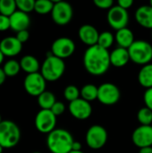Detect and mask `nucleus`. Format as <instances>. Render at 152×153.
<instances>
[{
	"label": "nucleus",
	"mask_w": 152,
	"mask_h": 153,
	"mask_svg": "<svg viewBox=\"0 0 152 153\" xmlns=\"http://www.w3.org/2000/svg\"><path fill=\"white\" fill-rule=\"evenodd\" d=\"M83 65L91 75H103L111 65L110 53L99 45L89 47L83 55Z\"/></svg>",
	"instance_id": "f257e3e1"
},
{
	"label": "nucleus",
	"mask_w": 152,
	"mask_h": 153,
	"mask_svg": "<svg viewBox=\"0 0 152 153\" xmlns=\"http://www.w3.org/2000/svg\"><path fill=\"white\" fill-rule=\"evenodd\" d=\"M73 135L65 129L58 128L47 134V145L52 153H69L73 144Z\"/></svg>",
	"instance_id": "f03ea898"
},
{
	"label": "nucleus",
	"mask_w": 152,
	"mask_h": 153,
	"mask_svg": "<svg viewBox=\"0 0 152 153\" xmlns=\"http://www.w3.org/2000/svg\"><path fill=\"white\" fill-rule=\"evenodd\" d=\"M65 71V64L63 59L58 58L50 51L40 67V74L47 82H56L59 80Z\"/></svg>",
	"instance_id": "7ed1b4c3"
},
{
	"label": "nucleus",
	"mask_w": 152,
	"mask_h": 153,
	"mask_svg": "<svg viewBox=\"0 0 152 153\" xmlns=\"http://www.w3.org/2000/svg\"><path fill=\"white\" fill-rule=\"evenodd\" d=\"M21 139L19 126L11 120H3L0 123V145L4 149L16 146Z\"/></svg>",
	"instance_id": "20e7f679"
},
{
	"label": "nucleus",
	"mask_w": 152,
	"mask_h": 153,
	"mask_svg": "<svg viewBox=\"0 0 152 153\" xmlns=\"http://www.w3.org/2000/svg\"><path fill=\"white\" fill-rule=\"evenodd\" d=\"M130 59L142 66L151 64L152 60V46L151 44L146 40L139 39L135 40L133 45L128 48Z\"/></svg>",
	"instance_id": "39448f33"
},
{
	"label": "nucleus",
	"mask_w": 152,
	"mask_h": 153,
	"mask_svg": "<svg viewBox=\"0 0 152 153\" xmlns=\"http://www.w3.org/2000/svg\"><path fill=\"white\" fill-rule=\"evenodd\" d=\"M108 138V134L107 130L99 125H94L88 129L85 140L90 149L99 150L105 146Z\"/></svg>",
	"instance_id": "423d86ee"
},
{
	"label": "nucleus",
	"mask_w": 152,
	"mask_h": 153,
	"mask_svg": "<svg viewBox=\"0 0 152 153\" xmlns=\"http://www.w3.org/2000/svg\"><path fill=\"white\" fill-rule=\"evenodd\" d=\"M51 16L54 22L57 25H66L73 19V7L69 3L65 1H56L51 12Z\"/></svg>",
	"instance_id": "0eeeda50"
},
{
	"label": "nucleus",
	"mask_w": 152,
	"mask_h": 153,
	"mask_svg": "<svg viewBox=\"0 0 152 153\" xmlns=\"http://www.w3.org/2000/svg\"><path fill=\"white\" fill-rule=\"evenodd\" d=\"M98 90V100L107 106L115 105L120 100L121 93L119 88L111 82H105L100 84Z\"/></svg>",
	"instance_id": "6e6552de"
},
{
	"label": "nucleus",
	"mask_w": 152,
	"mask_h": 153,
	"mask_svg": "<svg viewBox=\"0 0 152 153\" xmlns=\"http://www.w3.org/2000/svg\"><path fill=\"white\" fill-rule=\"evenodd\" d=\"M75 48V43L73 39L67 37H61L52 43L50 51L53 56L64 60L70 57L74 53Z\"/></svg>",
	"instance_id": "1a4fd4ad"
},
{
	"label": "nucleus",
	"mask_w": 152,
	"mask_h": 153,
	"mask_svg": "<svg viewBox=\"0 0 152 153\" xmlns=\"http://www.w3.org/2000/svg\"><path fill=\"white\" fill-rule=\"evenodd\" d=\"M56 117L51 110L40 109L35 117V126L42 134H50L56 129Z\"/></svg>",
	"instance_id": "9d476101"
},
{
	"label": "nucleus",
	"mask_w": 152,
	"mask_h": 153,
	"mask_svg": "<svg viewBox=\"0 0 152 153\" xmlns=\"http://www.w3.org/2000/svg\"><path fill=\"white\" fill-rule=\"evenodd\" d=\"M47 81L40 73L27 74L24 79L23 86L28 94L33 97H39L46 91Z\"/></svg>",
	"instance_id": "9b49d317"
},
{
	"label": "nucleus",
	"mask_w": 152,
	"mask_h": 153,
	"mask_svg": "<svg viewBox=\"0 0 152 153\" xmlns=\"http://www.w3.org/2000/svg\"><path fill=\"white\" fill-rule=\"evenodd\" d=\"M107 19L111 28L116 30H119L126 28L129 22V14L127 10L116 4L108 10Z\"/></svg>",
	"instance_id": "f8f14e48"
},
{
	"label": "nucleus",
	"mask_w": 152,
	"mask_h": 153,
	"mask_svg": "<svg viewBox=\"0 0 152 153\" xmlns=\"http://www.w3.org/2000/svg\"><path fill=\"white\" fill-rule=\"evenodd\" d=\"M133 144L142 149L152 147V126H140L133 133Z\"/></svg>",
	"instance_id": "ddd939ff"
},
{
	"label": "nucleus",
	"mask_w": 152,
	"mask_h": 153,
	"mask_svg": "<svg viewBox=\"0 0 152 153\" xmlns=\"http://www.w3.org/2000/svg\"><path fill=\"white\" fill-rule=\"evenodd\" d=\"M70 114L78 120L88 119L92 114V108L90 102L82 98L69 103Z\"/></svg>",
	"instance_id": "4468645a"
},
{
	"label": "nucleus",
	"mask_w": 152,
	"mask_h": 153,
	"mask_svg": "<svg viewBox=\"0 0 152 153\" xmlns=\"http://www.w3.org/2000/svg\"><path fill=\"white\" fill-rule=\"evenodd\" d=\"M78 36L83 44L88 47H92L98 44L99 33L94 26L90 24H84L80 27Z\"/></svg>",
	"instance_id": "2eb2a0df"
},
{
	"label": "nucleus",
	"mask_w": 152,
	"mask_h": 153,
	"mask_svg": "<svg viewBox=\"0 0 152 153\" xmlns=\"http://www.w3.org/2000/svg\"><path fill=\"white\" fill-rule=\"evenodd\" d=\"M22 48L21 43L16 37H6L0 41V50L6 56H14L20 54Z\"/></svg>",
	"instance_id": "dca6fc26"
},
{
	"label": "nucleus",
	"mask_w": 152,
	"mask_h": 153,
	"mask_svg": "<svg viewBox=\"0 0 152 153\" xmlns=\"http://www.w3.org/2000/svg\"><path fill=\"white\" fill-rule=\"evenodd\" d=\"M9 18L11 29L16 31V33L27 30L30 24V18L29 14L19 10H16Z\"/></svg>",
	"instance_id": "f3484780"
},
{
	"label": "nucleus",
	"mask_w": 152,
	"mask_h": 153,
	"mask_svg": "<svg viewBox=\"0 0 152 153\" xmlns=\"http://www.w3.org/2000/svg\"><path fill=\"white\" fill-rule=\"evenodd\" d=\"M129 51L124 48H116L110 52V64L115 67H123L130 61Z\"/></svg>",
	"instance_id": "a211bd4d"
},
{
	"label": "nucleus",
	"mask_w": 152,
	"mask_h": 153,
	"mask_svg": "<svg viewBox=\"0 0 152 153\" xmlns=\"http://www.w3.org/2000/svg\"><path fill=\"white\" fill-rule=\"evenodd\" d=\"M135 20L141 26L152 30V6L150 4L140 6L135 12Z\"/></svg>",
	"instance_id": "6ab92c4d"
},
{
	"label": "nucleus",
	"mask_w": 152,
	"mask_h": 153,
	"mask_svg": "<svg viewBox=\"0 0 152 153\" xmlns=\"http://www.w3.org/2000/svg\"><path fill=\"white\" fill-rule=\"evenodd\" d=\"M115 39L120 48H124L126 49H128L135 41L133 32L127 27L121 29L119 30H116Z\"/></svg>",
	"instance_id": "aec40b11"
},
{
	"label": "nucleus",
	"mask_w": 152,
	"mask_h": 153,
	"mask_svg": "<svg viewBox=\"0 0 152 153\" xmlns=\"http://www.w3.org/2000/svg\"><path fill=\"white\" fill-rule=\"evenodd\" d=\"M20 65H21V69L23 70L25 73H27V74L39 73V70L41 67L39 60L31 55H27L22 56L20 61Z\"/></svg>",
	"instance_id": "412c9836"
},
{
	"label": "nucleus",
	"mask_w": 152,
	"mask_h": 153,
	"mask_svg": "<svg viewBox=\"0 0 152 153\" xmlns=\"http://www.w3.org/2000/svg\"><path fill=\"white\" fill-rule=\"evenodd\" d=\"M139 83L147 89L152 88V64H148L143 65L138 74Z\"/></svg>",
	"instance_id": "4be33fe9"
},
{
	"label": "nucleus",
	"mask_w": 152,
	"mask_h": 153,
	"mask_svg": "<svg viewBox=\"0 0 152 153\" xmlns=\"http://www.w3.org/2000/svg\"><path fill=\"white\" fill-rule=\"evenodd\" d=\"M56 102V96L53 92L48 91H45L38 97V104L41 108V109L50 110Z\"/></svg>",
	"instance_id": "5701e85b"
},
{
	"label": "nucleus",
	"mask_w": 152,
	"mask_h": 153,
	"mask_svg": "<svg viewBox=\"0 0 152 153\" xmlns=\"http://www.w3.org/2000/svg\"><path fill=\"white\" fill-rule=\"evenodd\" d=\"M98 90L99 88L94 84H85L81 89V98L90 103L91 101L98 100Z\"/></svg>",
	"instance_id": "b1692460"
},
{
	"label": "nucleus",
	"mask_w": 152,
	"mask_h": 153,
	"mask_svg": "<svg viewBox=\"0 0 152 153\" xmlns=\"http://www.w3.org/2000/svg\"><path fill=\"white\" fill-rule=\"evenodd\" d=\"M54 4L55 2L50 0H37L35 1L34 11L39 14H47L52 12Z\"/></svg>",
	"instance_id": "393cba45"
},
{
	"label": "nucleus",
	"mask_w": 152,
	"mask_h": 153,
	"mask_svg": "<svg viewBox=\"0 0 152 153\" xmlns=\"http://www.w3.org/2000/svg\"><path fill=\"white\" fill-rule=\"evenodd\" d=\"M3 70L6 76H9V77L15 76L21 71L20 62H18L14 59L8 60L7 62L4 63V65L3 66Z\"/></svg>",
	"instance_id": "a878e982"
},
{
	"label": "nucleus",
	"mask_w": 152,
	"mask_h": 153,
	"mask_svg": "<svg viewBox=\"0 0 152 153\" xmlns=\"http://www.w3.org/2000/svg\"><path fill=\"white\" fill-rule=\"evenodd\" d=\"M16 8L15 0H0V14L10 17L16 11Z\"/></svg>",
	"instance_id": "bb28decb"
},
{
	"label": "nucleus",
	"mask_w": 152,
	"mask_h": 153,
	"mask_svg": "<svg viewBox=\"0 0 152 153\" xmlns=\"http://www.w3.org/2000/svg\"><path fill=\"white\" fill-rule=\"evenodd\" d=\"M115 36L112 32L110 31H103L101 33H99V40H98V44L99 47L108 50V48L113 45L114 41H115Z\"/></svg>",
	"instance_id": "cd10ccee"
},
{
	"label": "nucleus",
	"mask_w": 152,
	"mask_h": 153,
	"mask_svg": "<svg viewBox=\"0 0 152 153\" xmlns=\"http://www.w3.org/2000/svg\"><path fill=\"white\" fill-rule=\"evenodd\" d=\"M137 119L141 126H152V110L148 108H142L137 113Z\"/></svg>",
	"instance_id": "c85d7f7f"
},
{
	"label": "nucleus",
	"mask_w": 152,
	"mask_h": 153,
	"mask_svg": "<svg viewBox=\"0 0 152 153\" xmlns=\"http://www.w3.org/2000/svg\"><path fill=\"white\" fill-rule=\"evenodd\" d=\"M80 96H81V91L75 85H68L64 91V97L69 102L80 99Z\"/></svg>",
	"instance_id": "c756f323"
},
{
	"label": "nucleus",
	"mask_w": 152,
	"mask_h": 153,
	"mask_svg": "<svg viewBox=\"0 0 152 153\" xmlns=\"http://www.w3.org/2000/svg\"><path fill=\"white\" fill-rule=\"evenodd\" d=\"M16 5L19 11L29 13L34 11L35 1L34 0H16Z\"/></svg>",
	"instance_id": "7c9ffc66"
},
{
	"label": "nucleus",
	"mask_w": 152,
	"mask_h": 153,
	"mask_svg": "<svg viewBox=\"0 0 152 153\" xmlns=\"http://www.w3.org/2000/svg\"><path fill=\"white\" fill-rule=\"evenodd\" d=\"M94 4L103 10H109L114 6V2L112 0H94Z\"/></svg>",
	"instance_id": "2f4dec72"
},
{
	"label": "nucleus",
	"mask_w": 152,
	"mask_h": 153,
	"mask_svg": "<svg viewBox=\"0 0 152 153\" xmlns=\"http://www.w3.org/2000/svg\"><path fill=\"white\" fill-rule=\"evenodd\" d=\"M50 110L53 112V114H54L56 117H59V116H61V115L64 114V112H65V104H64L63 102H61V101H56V102L54 104V106L52 107V108H51Z\"/></svg>",
	"instance_id": "473e14b6"
},
{
	"label": "nucleus",
	"mask_w": 152,
	"mask_h": 153,
	"mask_svg": "<svg viewBox=\"0 0 152 153\" xmlns=\"http://www.w3.org/2000/svg\"><path fill=\"white\" fill-rule=\"evenodd\" d=\"M143 100L145 107L152 110V88L147 89L143 95Z\"/></svg>",
	"instance_id": "72a5a7b5"
},
{
	"label": "nucleus",
	"mask_w": 152,
	"mask_h": 153,
	"mask_svg": "<svg viewBox=\"0 0 152 153\" xmlns=\"http://www.w3.org/2000/svg\"><path fill=\"white\" fill-rule=\"evenodd\" d=\"M8 29H11L10 18L0 14V31H5Z\"/></svg>",
	"instance_id": "f704fd0d"
},
{
	"label": "nucleus",
	"mask_w": 152,
	"mask_h": 153,
	"mask_svg": "<svg viewBox=\"0 0 152 153\" xmlns=\"http://www.w3.org/2000/svg\"><path fill=\"white\" fill-rule=\"evenodd\" d=\"M17 39L21 42V43H24L26 42L29 38H30V33L28 31V30H22V31H19L16 33V36Z\"/></svg>",
	"instance_id": "c9c22d12"
},
{
	"label": "nucleus",
	"mask_w": 152,
	"mask_h": 153,
	"mask_svg": "<svg viewBox=\"0 0 152 153\" xmlns=\"http://www.w3.org/2000/svg\"><path fill=\"white\" fill-rule=\"evenodd\" d=\"M133 4V0H119L117 2V5H119L120 7L128 10L129 8H131Z\"/></svg>",
	"instance_id": "e433bc0d"
},
{
	"label": "nucleus",
	"mask_w": 152,
	"mask_h": 153,
	"mask_svg": "<svg viewBox=\"0 0 152 153\" xmlns=\"http://www.w3.org/2000/svg\"><path fill=\"white\" fill-rule=\"evenodd\" d=\"M72 151H76V152L82 151V144H81L79 142H77V141H74V142H73V144Z\"/></svg>",
	"instance_id": "4c0bfd02"
},
{
	"label": "nucleus",
	"mask_w": 152,
	"mask_h": 153,
	"mask_svg": "<svg viewBox=\"0 0 152 153\" xmlns=\"http://www.w3.org/2000/svg\"><path fill=\"white\" fill-rule=\"evenodd\" d=\"M5 78H6V75L3 70V68H0V86L5 81Z\"/></svg>",
	"instance_id": "58836bf2"
},
{
	"label": "nucleus",
	"mask_w": 152,
	"mask_h": 153,
	"mask_svg": "<svg viewBox=\"0 0 152 153\" xmlns=\"http://www.w3.org/2000/svg\"><path fill=\"white\" fill-rule=\"evenodd\" d=\"M139 153H152V147H145L140 149Z\"/></svg>",
	"instance_id": "ea45409f"
},
{
	"label": "nucleus",
	"mask_w": 152,
	"mask_h": 153,
	"mask_svg": "<svg viewBox=\"0 0 152 153\" xmlns=\"http://www.w3.org/2000/svg\"><path fill=\"white\" fill-rule=\"evenodd\" d=\"M4 54H3V53L1 52V50H0V65H1V64L3 63V61H4Z\"/></svg>",
	"instance_id": "a19ab883"
},
{
	"label": "nucleus",
	"mask_w": 152,
	"mask_h": 153,
	"mask_svg": "<svg viewBox=\"0 0 152 153\" xmlns=\"http://www.w3.org/2000/svg\"><path fill=\"white\" fill-rule=\"evenodd\" d=\"M69 153H84L83 152H82V151H79V152H76V151H72V152H70Z\"/></svg>",
	"instance_id": "79ce46f5"
},
{
	"label": "nucleus",
	"mask_w": 152,
	"mask_h": 153,
	"mask_svg": "<svg viewBox=\"0 0 152 153\" xmlns=\"http://www.w3.org/2000/svg\"><path fill=\"white\" fill-rule=\"evenodd\" d=\"M3 149H4V148L0 145V153H2V152H3Z\"/></svg>",
	"instance_id": "37998d69"
},
{
	"label": "nucleus",
	"mask_w": 152,
	"mask_h": 153,
	"mask_svg": "<svg viewBox=\"0 0 152 153\" xmlns=\"http://www.w3.org/2000/svg\"><path fill=\"white\" fill-rule=\"evenodd\" d=\"M150 5H151V6H152V0L151 1V2H150Z\"/></svg>",
	"instance_id": "c03bdc74"
},
{
	"label": "nucleus",
	"mask_w": 152,
	"mask_h": 153,
	"mask_svg": "<svg viewBox=\"0 0 152 153\" xmlns=\"http://www.w3.org/2000/svg\"><path fill=\"white\" fill-rule=\"evenodd\" d=\"M2 121H3V120H2V118H1V116H0V123H1Z\"/></svg>",
	"instance_id": "a18cd8bd"
},
{
	"label": "nucleus",
	"mask_w": 152,
	"mask_h": 153,
	"mask_svg": "<svg viewBox=\"0 0 152 153\" xmlns=\"http://www.w3.org/2000/svg\"><path fill=\"white\" fill-rule=\"evenodd\" d=\"M33 153H40V152H33Z\"/></svg>",
	"instance_id": "49530a36"
},
{
	"label": "nucleus",
	"mask_w": 152,
	"mask_h": 153,
	"mask_svg": "<svg viewBox=\"0 0 152 153\" xmlns=\"http://www.w3.org/2000/svg\"><path fill=\"white\" fill-rule=\"evenodd\" d=\"M151 36H152V31H151Z\"/></svg>",
	"instance_id": "de8ad7c7"
}]
</instances>
